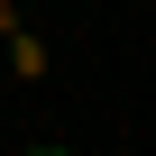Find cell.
<instances>
[{
	"mask_svg": "<svg viewBox=\"0 0 156 156\" xmlns=\"http://www.w3.org/2000/svg\"><path fill=\"white\" fill-rule=\"evenodd\" d=\"M9 73H28V83H37V73H46V46H37V37H9Z\"/></svg>",
	"mask_w": 156,
	"mask_h": 156,
	"instance_id": "1",
	"label": "cell"
},
{
	"mask_svg": "<svg viewBox=\"0 0 156 156\" xmlns=\"http://www.w3.org/2000/svg\"><path fill=\"white\" fill-rule=\"evenodd\" d=\"M19 156H64V147H19Z\"/></svg>",
	"mask_w": 156,
	"mask_h": 156,
	"instance_id": "2",
	"label": "cell"
}]
</instances>
